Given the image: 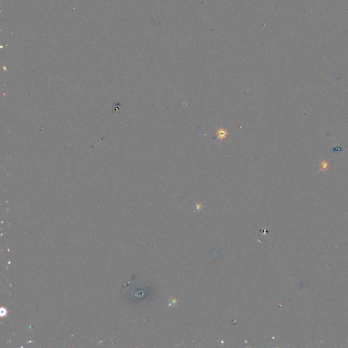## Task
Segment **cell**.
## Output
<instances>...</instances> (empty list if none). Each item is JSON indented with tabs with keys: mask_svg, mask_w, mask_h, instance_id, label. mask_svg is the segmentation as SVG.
Instances as JSON below:
<instances>
[{
	"mask_svg": "<svg viewBox=\"0 0 348 348\" xmlns=\"http://www.w3.org/2000/svg\"><path fill=\"white\" fill-rule=\"evenodd\" d=\"M216 135L218 139H220V140H223L225 137H227V136L229 135V133L227 130L224 129L223 128H220L219 129H218L216 132Z\"/></svg>",
	"mask_w": 348,
	"mask_h": 348,
	"instance_id": "1",
	"label": "cell"
},
{
	"mask_svg": "<svg viewBox=\"0 0 348 348\" xmlns=\"http://www.w3.org/2000/svg\"><path fill=\"white\" fill-rule=\"evenodd\" d=\"M330 165L328 164V162H326V161H322L321 163H320V170H328V168H329Z\"/></svg>",
	"mask_w": 348,
	"mask_h": 348,
	"instance_id": "2",
	"label": "cell"
}]
</instances>
